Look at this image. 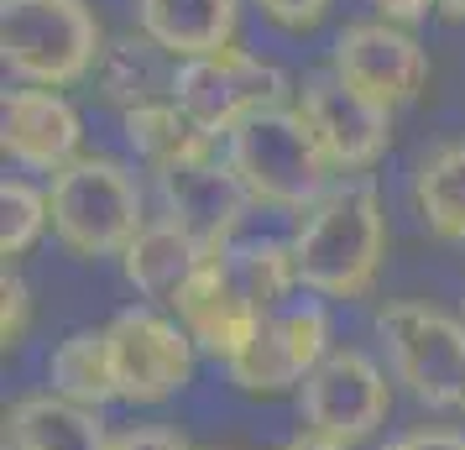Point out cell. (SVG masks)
<instances>
[{"mask_svg":"<svg viewBox=\"0 0 465 450\" xmlns=\"http://www.w3.org/2000/svg\"><path fill=\"white\" fill-rule=\"evenodd\" d=\"M282 450H356V445H340V440H324V435H309V429H298L293 440Z\"/></svg>","mask_w":465,"mask_h":450,"instance_id":"cell-29","label":"cell"},{"mask_svg":"<svg viewBox=\"0 0 465 450\" xmlns=\"http://www.w3.org/2000/svg\"><path fill=\"white\" fill-rule=\"evenodd\" d=\"M26 330H32V288H26V278L5 262V273H0V341H5V351L22 345Z\"/></svg>","mask_w":465,"mask_h":450,"instance_id":"cell-24","label":"cell"},{"mask_svg":"<svg viewBox=\"0 0 465 450\" xmlns=\"http://www.w3.org/2000/svg\"><path fill=\"white\" fill-rule=\"evenodd\" d=\"M47 387L64 393L84 408L121 404L115 398V372H110V345L105 330H68L47 356Z\"/></svg>","mask_w":465,"mask_h":450,"instance_id":"cell-22","label":"cell"},{"mask_svg":"<svg viewBox=\"0 0 465 450\" xmlns=\"http://www.w3.org/2000/svg\"><path fill=\"white\" fill-rule=\"evenodd\" d=\"M110 450H199L178 425H126L110 429Z\"/></svg>","mask_w":465,"mask_h":450,"instance_id":"cell-25","label":"cell"},{"mask_svg":"<svg viewBox=\"0 0 465 450\" xmlns=\"http://www.w3.org/2000/svg\"><path fill=\"white\" fill-rule=\"evenodd\" d=\"M288 95H293V79L246 47H220V53L189 58V64H178V79H173V100L214 142H225L252 115L282 110Z\"/></svg>","mask_w":465,"mask_h":450,"instance_id":"cell-6","label":"cell"},{"mask_svg":"<svg viewBox=\"0 0 465 450\" xmlns=\"http://www.w3.org/2000/svg\"><path fill=\"white\" fill-rule=\"evenodd\" d=\"M105 47L84 0H0V58L16 85L68 89L94 74Z\"/></svg>","mask_w":465,"mask_h":450,"instance_id":"cell-4","label":"cell"},{"mask_svg":"<svg viewBox=\"0 0 465 450\" xmlns=\"http://www.w3.org/2000/svg\"><path fill=\"white\" fill-rule=\"evenodd\" d=\"M262 5V16L282 32H309V26L324 22V11H330V0H256Z\"/></svg>","mask_w":465,"mask_h":450,"instance_id":"cell-26","label":"cell"},{"mask_svg":"<svg viewBox=\"0 0 465 450\" xmlns=\"http://www.w3.org/2000/svg\"><path fill=\"white\" fill-rule=\"evenodd\" d=\"M460 414H465V398H460Z\"/></svg>","mask_w":465,"mask_h":450,"instance_id":"cell-31","label":"cell"},{"mask_svg":"<svg viewBox=\"0 0 465 450\" xmlns=\"http://www.w3.org/2000/svg\"><path fill=\"white\" fill-rule=\"evenodd\" d=\"M204 262H210V252L199 241L183 236L168 215H152L136 231V241L121 252V273H126V283L136 288L142 304L178 315V304L193 288V278L204 273Z\"/></svg>","mask_w":465,"mask_h":450,"instance_id":"cell-15","label":"cell"},{"mask_svg":"<svg viewBox=\"0 0 465 450\" xmlns=\"http://www.w3.org/2000/svg\"><path fill=\"white\" fill-rule=\"evenodd\" d=\"M121 136H126V147L136 152V163L147 173L168 168V163H183L193 152L220 147L214 136H204L183 115L178 100H157V105H142V110H131V115H121Z\"/></svg>","mask_w":465,"mask_h":450,"instance_id":"cell-21","label":"cell"},{"mask_svg":"<svg viewBox=\"0 0 465 450\" xmlns=\"http://www.w3.org/2000/svg\"><path fill=\"white\" fill-rule=\"evenodd\" d=\"M434 11L444 22H465V0H434Z\"/></svg>","mask_w":465,"mask_h":450,"instance_id":"cell-30","label":"cell"},{"mask_svg":"<svg viewBox=\"0 0 465 450\" xmlns=\"http://www.w3.org/2000/svg\"><path fill=\"white\" fill-rule=\"evenodd\" d=\"M298 115L309 121L324 163L335 168V178H361L366 168H377L387 147H392V110H381L377 100H366L361 89L335 79L330 68H319L298 89Z\"/></svg>","mask_w":465,"mask_h":450,"instance_id":"cell-11","label":"cell"},{"mask_svg":"<svg viewBox=\"0 0 465 450\" xmlns=\"http://www.w3.org/2000/svg\"><path fill=\"white\" fill-rule=\"evenodd\" d=\"M0 147L26 173H64L84 157V121L64 89H5L0 100Z\"/></svg>","mask_w":465,"mask_h":450,"instance_id":"cell-13","label":"cell"},{"mask_svg":"<svg viewBox=\"0 0 465 450\" xmlns=\"http://www.w3.org/2000/svg\"><path fill=\"white\" fill-rule=\"evenodd\" d=\"M225 163L241 178V189L252 205L267 210H293L303 215L319 194L335 184V168L324 163L309 121L298 115V105L252 115L246 126H235L225 136Z\"/></svg>","mask_w":465,"mask_h":450,"instance_id":"cell-3","label":"cell"},{"mask_svg":"<svg viewBox=\"0 0 465 450\" xmlns=\"http://www.w3.org/2000/svg\"><path fill=\"white\" fill-rule=\"evenodd\" d=\"M0 450H110V429L100 408H84L47 387L5 408Z\"/></svg>","mask_w":465,"mask_h":450,"instance_id":"cell-17","label":"cell"},{"mask_svg":"<svg viewBox=\"0 0 465 450\" xmlns=\"http://www.w3.org/2000/svg\"><path fill=\"white\" fill-rule=\"evenodd\" d=\"M47 205H53V241L79 262L121 257L152 220L136 168L105 152H84L64 173H53Z\"/></svg>","mask_w":465,"mask_h":450,"instance_id":"cell-2","label":"cell"},{"mask_svg":"<svg viewBox=\"0 0 465 450\" xmlns=\"http://www.w3.org/2000/svg\"><path fill=\"white\" fill-rule=\"evenodd\" d=\"M330 351H335L330 304L314 299V294H293L288 304L262 315L256 341L246 345L241 362L225 366V377L252 398H277V393H298Z\"/></svg>","mask_w":465,"mask_h":450,"instance_id":"cell-9","label":"cell"},{"mask_svg":"<svg viewBox=\"0 0 465 450\" xmlns=\"http://www.w3.org/2000/svg\"><path fill=\"white\" fill-rule=\"evenodd\" d=\"M330 74L361 89L366 100H377L381 110H398L419 100V89L429 85V53L398 22H381V16L351 22L340 26L335 47H330Z\"/></svg>","mask_w":465,"mask_h":450,"instance_id":"cell-12","label":"cell"},{"mask_svg":"<svg viewBox=\"0 0 465 450\" xmlns=\"http://www.w3.org/2000/svg\"><path fill=\"white\" fill-rule=\"evenodd\" d=\"M413 215L434 241L460 246L465 241V142H440L434 152H423L413 184H408Z\"/></svg>","mask_w":465,"mask_h":450,"instance_id":"cell-19","label":"cell"},{"mask_svg":"<svg viewBox=\"0 0 465 450\" xmlns=\"http://www.w3.org/2000/svg\"><path fill=\"white\" fill-rule=\"evenodd\" d=\"M110 345V372H115V398L131 408H157L178 398L193 377V356L199 345L189 330L173 320L168 309L152 304H131L105 325Z\"/></svg>","mask_w":465,"mask_h":450,"instance_id":"cell-7","label":"cell"},{"mask_svg":"<svg viewBox=\"0 0 465 450\" xmlns=\"http://www.w3.org/2000/svg\"><path fill=\"white\" fill-rule=\"evenodd\" d=\"M460 315H465V299H460Z\"/></svg>","mask_w":465,"mask_h":450,"instance_id":"cell-33","label":"cell"},{"mask_svg":"<svg viewBox=\"0 0 465 450\" xmlns=\"http://www.w3.org/2000/svg\"><path fill=\"white\" fill-rule=\"evenodd\" d=\"M225 273L231 283L256 304V309H277V304H288L298 288V262H293V241H277V236H235L225 252Z\"/></svg>","mask_w":465,"mask_h":450,"instance_id":"cell-20","label":"cell"},{"mask_svg":"<svg viewBox=\"0 0 465 450\" xmlns=\"http://www.w3.org/2000/svg\"><path fill=\"white\" fill-rule=\"evenodd\" d=\"M152 189H157V205L173 225L193 236L210 257H220L235 236H241V220L252 210V199L241 189V178L225 163V147L193 152L183 163H168V168L152 173Z\"/></svg>","mask_w":465,"mask_h":450,"instance_id":"cell-10","label":"cell"},{"mask_svg":"<svg viewBox=\"0 0 465 450\" xmlns=\"http://www.w3.org/2000/svg\"><path fill=\"white\" fill-rule=\"evenodd\" d=\"M381 450H465V435L460 429H408V435H398V440H387Z\"/></svg>","mask_w":465,"mask_h":450,"instance_id":"cell-27","label":"cell"},{"mask_svg":"<svg viewBox=\"0 0 465 450\" xmlns=\"http://www.w3.org/2000/svg\"><path fill=\"white\" fill-rule=\"evenodd\" d=\"M392 372L356 345H335L324 362L298 387V419L309 435L340 440V445H366L387 419H392Z\"/></svg>","mask_w":465,"mask_h":450,"instance_id":"cell-8","label":"cell"},{"mask_svg":"<svg viewBox=\"0 0 465 450\" xmlns=\"http://www.w3.org/2000/svg\"><path fill=\"white\" fill-rule=\"evenodd\" d=\"M262 315H267V309H256V304L235 288L231 273H225V262L210 257L204 262V273L193 278V288L183 294V304H178L173 320L189 330V341L199 345V356L231 366V362H241L246 345L256 341Z\"/></svg>","mask_w":465,"mask_h":450,"instance_id":"cell-14","label":"cell"},{"mask_svg":"<svg viewBox=\"0 0 465 450\" xmlns=\"http://www.w3.org/2000/svg\"><path fill=\"white\" fill-rule=\"evenodd\" d=\"M173 79H178V58L163 43H152L142 26L105 37L100 58H94V74H89L94 95L105 105H115L121 115L157 105V100H173Z\"/></svg>","mask_w":465,"mask_h":450,"instance_id":"cell-16","label":"cell"},{"mask_svg":"<svg viewBox=\"0 0 465 450\" xmlns=\"http://www.w3.org/2000/svg\"><path fill=\"white\" fill-rule=\"evenodd\" d=\"M381 366L423 408H460L465 398V315L423 299H392L371 315Z\"/></svg>","mask_w":465,"mask_h":450,"instance_id":"cell-5","label":"cell"},{"mask_svg":"<svg viewBox=\"0 0 465 450\" xmlns=\"http://www.w3.org/2000/svg\"><path fill=\"white\" fill-rule=\"evenodd\" d=\"M136 26L152 43H163L178 58H204L220 47H235L241 0H136Z\"/></svg>","mask_w":465,"mask_h":450,"instance_id":"cell-18","label":"cell"},{"mask_svg":"<svg viewBox=\"0 0 465 450\" xmlns=\"http://www.w3.org/2000/svg\"><path fill=\"white\" fill-rule=\"evenodd\" d=\"M210 450H225V445H210Z\"/></svg>","mask_w":465,"mask_h":450,"instance_id":"cell-32","label":"cell"},{"mask_svg":"<svg viewBox=\"0 0 465 450\" xmlns=\"http://www.w3.org/2000/svg\"><path fill=\"white\" fill-rule=\"evenodd\" d=\"M47 225H53L47 189L26 184V178H5L0 184V252H5V262H16L22 252H32L43 241Z\"/></svg>","mask_w":465,"mask_h":450,"instance_id":"cell-23","label":"cell"},{"mask_svg":"<svg viewBox=\"0 0 465 450\" xmlns=\"http://www.w3.org/2000/svg\"><path fill=\"white\" fill-rule=\"evenodd\" d=\"M371 5H377L381 22H398V26L419 22V16H429V11H434V0H371Z\"/></svg>","mask_w":465,"mask_h":450,"instance_id":"cell-28","label":"cell"},{"mask_svg":"<svg viewBox=\"0 0 465 450\" xmlns=\"http://www.w3.org/2000/svg\"><path fill=\"white\" fill-rule=\"evenodd\" d=\"M293 262L298 288L324 304L366 299L387 262V210H381L377 184L335 178L309 210L293 220Z\"/></svg>","mask_w":465,"mask_h":450,"instance_id":"cell-1","label":"cell"}]
</instances>
